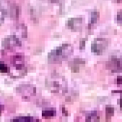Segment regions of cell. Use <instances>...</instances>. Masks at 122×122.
<instances>
[{
	"mask_svg": "<svg viewBox=\"0 0 122 122\" xmlns=\"http://www.w3.org/2000/svg\"><path fill=\"white\" fill-rule=\"evenodd\" d=\"M37 120L32 117H19L12 119V121H19V122H32Z\"/></svg>",
	"mask_w": 122,
	"mask_h": 122,
	"instance_id": "obj_13",
	"label": "cell"
},
{
	"mask_svg": "<svg viewBox=\"0 0 122 122\" xmlns=\"http://www.w3.org/2000/svg\"><path fill=\"white\" fill-rule=\"evenodd\" d=\"M50 1L52 2V3H56V2H58L59 0H50Z\"/></svg>",
	"mask_w": 122,
	"mask_h": 122,
	"instance_id": "obj_22",
	"label": "cell"
},
{
	"mask_svg": "<svg viewBox=\"0 0 122 122\" xmlns=\"http://www.w3.org/2000/svg\"><path fill=\"white\" fill-rule=\"evenodd\" d=\"M56 115V110L53 108H49L44 109L42 112V117L46 119H49L53 117Z\"/></svg>",
	"mask_w": 122,
	"mask_h": 122,
	"instance_id": "obj_11",
	"label": "cell"
},
{
	"mask_svg": "<svg viewBox=\"0 0 122 122\" xmlns=\"http://www.w3.org/2000/svg\"><path fill=\"white\" fill-rule=\"evenodd\" d=\"M50 84L49 87L51 88V92H59L60 90L64 89V83L63 79L59 78V77H52L51 82H48Z\"/></svg>",
	"mask_w": 122,
	"mask_h": 122,
	"instance_id": "obj_8",
	"label": "cell"
},
{
	"mask_svg": "<svg viewBox=\"0 0 122 122\" xmlns=\"http://www.w3.org/2000/svg\"><path fill=\"white\" fill-rule=\"evenodd\" d=\"M86 120L91 121V122H95V121L99 120V117L97 115V112L96 111H93V112H90L89 114L86 115Z\"/></svg>",
	"mask_w": 122,
	"mask_h": 122,
	"instance_id": "obj_12",
	"label": "cell"
},
{
	"mask_svg": "<svg viewBox=\"0 0 122 122\" xmlns=\"http://www.w3.org/2000/svg\"><path fill=\"white\" fill-rule=\"evenodd\" d=\"M120 107L122 109V94L121 95V98H120Z\"/></svg>",
	"mask_w": 122,
	"mask_h": 122,
	"instance_id": "obj_20",
	"label": "cell"
},
{
	"mask_svg": "<svg viewBox=\"0 0 122 122\" xmlns=\"http://www.w3.org/2000/svg\"><path fill=\"white\" fill-rule=\"evenodd\" d=\"M112 92L113 93H117V92L118 93H122V91H113Z\"/></svg>",
	"mask_w": 122,
	"mask_h": 122,
	"instance_id": "obj_23",
	"label": "cell"
},
{
	"mask_svg": "<svg viewBox=\"0 0 122 122\" xmlns=\"http://www.w3.org/2000/svg\"><path fill=\"white\" fill-rule=\"evenodd\" d=\"M0 9L3 10L6 16H9L12 18L18 16V7L9 0H1Z\"/></svg>",
	"mask_w": 122,
	"mask_h": 122,
	"instance_id": "obj_3",
	"label": "cell"
},
{
	"mask_svg": "<svg viewBox=\"0 0 122 122\" xmlns=\"http://www.w3.org/2000/svg\"><path fill=\"white\" fill-rule=\"evenodd\" d=\"M3 109H4L3 106L0 104V114H1V112H2V110H3Z\"/></svg>",
	"mask_w": 122,
	"mask_h": 122,
	"instance_id": "obj_21",
	"label": "cell"
},
{
	"mask_svg": "<svg viewBox=\"0 0 122 122\" xmlns=\"http://www.w3.org/2000/svg\"><path fill=\"white\" fill-rule=\"evenodd\" d=\"M116 21L119 23V24H122V11L118 12V14L116 16Z\"/></svg>",
	"mask_w": 122,
	"mask_h": 122,
	"instance_id": "obj_17",
	"label": "cell"
},
{
	"mask_svg": "<svg viewBox=\"0 0 122 122\" xmlns=\"http://www.w3.org/2000/svg\"><path fill=\"white\" fill-rule=\"evenodd\" d=\"M99 16V12L98 11H93L91 14V20H90V23H89V26H92V24H95L98 19Z\"/></svg>",
	"mask_w": 122,
	"mask_h": 122,
	"instance_id": "obj_14",
	"label": "cell"
},
{
	"mask_svg": "<svg viewBox=\"0 0 122 122\" xmlns=\"http://www.w3.org/2000/svg\"><path fill=\"white\" fill-rule=\"evenodd\" d=\"M82 24V19L81 18H71L67 21L66 25L71 29L78 30Z\"/></svg>",
	"mask_w": 122,
	"mask_h": 122,
	"instance_id": "obj_9",
	"label": "cell"
},
{
	"mask_svg": "<svg viewBox=\"0 0 122 122\" xmlns=\"http://www.w3.org/2000/svg\"><path fill=\"white\" fill-rule=\"evenodd\" d=\"M107 67L112 72H120L122 70V59L112 56L107 64Z\"/></svg>",
	"mask_w": 122,
	"mask_h": 122,
	"instance_id": "obj_7",
	"label": "cell"
},
{
	"mask_svg": "<svg viewBox=\"0 0 122 122\" xmlns=\"http://www.w3.org/2000/svg\"><path fill=\"white\" fill-rule=\"evenodd\" d=\"M2 47L6 49H10L14 47H17L21 46V42L19 40V39L16 36L15 34L9 35L6 36L3 40L1 43Z\"/></svg>",
	"mask_w": 122,
	"mask_h": 122,
	"instance_id": "obj_5",
	"label": "cell"
},
{
	"mask_svg": "<svg viewBox=\"0 0 122 122\" xmlns=\"http://www.w3.org/2000/svg\"><path fill=\"white\" fill-rule=\"evenodd\" d=\"M15 35L20 36L21 37H26L27 36V28L24 24H19L16 26L15 29Z\"/></svg>",
	"mask_w": 122,
	"mask_h": 122,
	"instance_id": "obj_10",
	"label": "cell"
},
{
	"mask_svg": "<svg viewBox=\"0 0 122 122\" xmlns=\"http://www.w3.org/2000/svg\"><path fill=\"white\" fill-rule=\"evenodd\" d=\"M116 83L118 84H122V76H119L116 79Z\"/></svg>",
	"mask_w": 122,
	"mask_h": 122,
	"instance_id": "obj_19",
	"label": "cell"
},
{
	"mask_svg": "<svg viewBox=\"0 0 122 122\" xmlns=\"http://www.w3.org/2000/svg\"><path fill=\"white\" fill-rule=\"evenodd\" d=\"M114 112V109L111 106H107L106 107V116L107 117H111L113 116Z\"/></svg>",
	"mask_w": 122,
	"mask_h": 122,
	"instance_id": "obj_15",
	"label": "cell"
},
{
	"mask_svg": "<svg viewBox=\"0 0 122 122\" xmlns=\"http://www.w3.org/2000/svg\"><path fill=\"white\" fill-rule=\"evenodd\" d=\"M108 47V41L104 38H97L92 44V51L97 54H102Z\"/></svg>",
	"mask_w": 122,
	"mask_h": 122,
	"instance_id": "obj_4",
	"label": "cell"
},
{
	"mask_svg": "<svg viewBox=\"0 0 122 122\" xmlns=\"http://www.w3.org/2000/svg\"><path fill=\"white\" fill-rule=\"evenodd\" d=\"M9 67L4 63L0 61V72L1 73H7L9 72Z\"/></svg>",
	"mask_w": 122,
	"mask_h": 122,
	"instance_id": "obj_16",
	"label": "cell"
},
{
	"mask_svg": "<svg viewBox=\"0 0 122 122\" xmlns=\"http://www.w3.org/2000/svg\"><path fill=\"white\" fill-rule=\"evenodd\" d=\"M5 14L3 11V10L1 9H0V26L4 23V17H5Z\"/></svg>",
	"mask_w": 122,
	"mask_h": 122,
	"instance_id": "obj_18",
	"label": "cell"
},
{
	"mask_svg": "<svg viewBox=\"0 0 122 122\" xmlns=\"http://www.w3.org/2000/svg\"><path fill=\"white\" fill-rule=\"evenodd\" d=\"M12 69H11V74L14 77L24 76L26 72V69L24 64V56L21 54H16L13 56L11 60Z\"/></svg>",
	"mask_w": 122,
	"mask_h": 122,
	"instance_id": "obj_2",
	"label": "cell"
},
{
	"mask_svg": "<svg viewBox=\"0 0 122 122\" xmlns=\"http://www.w3.org/2000/svg\"><path fill=\"white\" fill-rule=\"evenodd\" d=\"M73 52V47L70 44H64L51 50L48 54V61L50 64H58L67 59Z\"/></svg>",
	"mask_w": 122,
	"mask_h": 122,
	"instance_id": "obj_1",
	"label": "cell"
},
{
	"mask_svg": "<svg viewBox=\"0 0 122 122\" xmlns=\"http://www.w3.org/2000/svg\"><path fill=\"white\" fill-rule=\"evenodd\" d=\"M16 92L24 98H29L31 96L35 95L36 88L30 84H23L16 88Z\"/></svg>",
	"mask_w": 122,
	"mask_h": 122,
	"instance_id": "obj_6",
	"label": "cell"
}]
</instances>
